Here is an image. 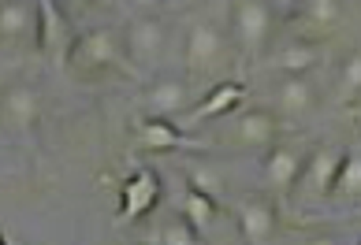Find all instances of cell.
<instances>
[{
    "label": "cell",
    "mask_w": 361,
    "mask_h": 245,
    "mask_svg": "<svg viewBox=\"0 0 361 245\" xmlns=\"http://www.w3.org/2000/svg\"><path fill=\"white\" fill-rule=\"evenodd\" d=\"M305 168V153L294 142H276L264 149V182L276 197H290L298 186V175Z\"/></svg>",
    "instance_id": "9"
},
{
    "label": "cell",
    "mask_w": 361,
    "mask_h": 245,
    "mask_svg": "<svg viewBox=\"0 0 361 245\" xmlns=\"http://www.w3.org/2000/svg\"><path fill=\"white\" fill-rule=\"evenodd\" d=\"M246 82H235V78H227V82H216L202 101H197L194 108H186V115H183V130H190V127H202V122L209 119H227L235 112V108H243L246 101Z\"/></svg>",
    "instance_id": "11"
},
{
    "label": "cell",
    "mask_w": 361,
    "mask_h": 245,
    "mask_svg": "<svg viewBox=\"0 0 361 245\" xmlns=\"http://www.w3.org/2000/svg\"><path fill=\"white\" fill-rule=\"evenodd\" d=\"M179 215H183V220L197 230V234H202V230H209L212 223H216V215H220V201H216V197H209V194H202V189H194V186H183Z\"/></svg>",
    "instance_id": "19"
},
{
    "label": "cell",
    "mask_w": 361,
    "mask_h": 245,
    "mask_svg": "<svg viewBox=\"0 0 361 245\" xmlns=\"http://www.w3.org/2000/svg\"><path fill=\"white\" fill-rule=\"evenodd\" d=\"M164 45H168V26L157 15H138V19L127 23L123 49H127V56L138 71L142 67H157L160 56H164Z\"/></svg>",
    "instance_id": "8"
},
{
    "label": "cell",
    "mask_w": 361,
    "mask_h": 245,
    "mask_svg": "<svg viewBox=\"0 0 361 245\" xmlns=\"http://www.w3.org/2000/svg\"><path fill=\"white\" fill-rule=\"evenodd\" d=\"M0 245H8V238H4V230H0Z\"/></svg>",
    "instance_id": "27"
},
{
    "label": "cell",
    "mask_w": 361,
    "mask_h": 245,
    "mask_svg": "<svg viewBox=\"0 0 361 245\" xmlns=\"http://www.w3.org/2000/svg\"><path fill=\"white\" fill-rule=\"evenodd\" d=\"M186 101H190L186 78H157L153 86L142 93V108H145V115H153V119H171V115L186 112Z\"/></svg>",
    "instance_id": "17"
},
{
    "label": "cell",
    "mask_w": 361,
    "mask_h": 245,
    "mask_svg": "<svg viewBox=\"0 0 361 245\" xmlns=\"http://www.w3.org/2000/svg\"><path fill=\"white\" fill-rule=\"evenodd\" d=\"M135 138H138V149L142 153H176V149H212V142H202V138H190L183 127L168 119H153V115H142L138 127H135Z\"/></svg>",
    "instance_id": "12"
},
{
    "label": "cell",
    "mask_w": 361,
    "mask_h": 245,
    "mask_svg": "<svg viewBox=\"0 0 361 245\" xmlns=\"http://www.w3.org/2000/svg\"><path fill=\"white\" fill-rule=\"evenodd\" d=\"M331 197H339V201H357L361 197V149L343 153L336 186H331Z\"/></svg>",
    "instance_id": "21"
},
{
    "label": "cell",
    "mask_w": 361,
    "mask_h": 245,
    "mask_svg": "<svg viewBox=\"0 0 361 245\" xmlns=\"http://www.w3.org/2000/svg\"><path fill=\"white\" fill-rule=\"evenodd\" d=\"M294 37L305 41H324L346 23V4L343 0H294L287 8Z\"/></svg>",
    "instance_id": "5"
},
{
    "label": "cell",
    "mask_w": 361,
    "mask_h": 245,
    "mask_svg": "<svg viewBox=\"0 0 361 245\" xmlns=\"http://www.w3.org/2000/svg\"><path fill=\"white\" fill-rule=\"evenodd\" d=\"M197 4H202V0H164V8H171V11H190Z\"/></svg>",
    "instance_id": "26"
},
{
    "label": "cell",
    "mask_w": 361,
    "mask_h": 245,
    "mask_svg": "<svg viewBox=\"0 0 361 245\" xmlns=\"http://www.w3.org/2000/svg\"><path fill=\"white\" fill-rule=\"evenodd\" d=\"M0 37L37 45V4L30 0H0Z\"/></svg>",
    "instance_id": "18"
},
{
    "label": "cell",
    "mask_w": 361,
    "mask_h": 245,
    "mask_svg": "<svg viewBox=\"0 0 361 245\" xmlns=\"http://www.w3.org/2000/svg\"><path fill=\"white\" fill-rule=\"evenodd\" d=\"M290 4H294V0H287V8H290Z\"/></svg>",
    "instance_id": "28"
},
{
    "label": "cell",
    "mask_w": 361,
    "mask_h": 245,
    "mask_svg": "<svg viewBox=\"0 0 361 245\" xmlns=\"http://www.w3.org/2000/svg\"><path fill=\"white\" fill-rule=\"evenodd\" d=\"M231 37H227L216 23L209 19H194L186 26V45H183V67L190 78H205L212 71H224L231 60Z\"/></svg>",
    "instance_id": "3"
},
{
    "label": "cell",
    "mask_w": 361,
    "mask_h": 245,
    "mask_svg": "<svg viewBox=\"0 0 361 245\" xmlns=\"http://www.w3.org/2000/svg\"><path fill=\"white\" fill-rule=\"evenodd\" d=\"M357 108H361V101H357Z\"/></svg>",
    "instance_id": "29"
},
{
    "label": "cell",
    "mask_w": 361,
    "mask_h": 245,
    "mask_svg": "<svg viewBox=\"0 0 361 245\" xmlns=\"http://www.w3.org/2000/svg\"><path fill=\"white\" fill-rule=\"evenodd\" d=\"M272 108L279 119H305L317 108V86L310 75H276Z\"/></svg>",
    "instance_id": "14"
},
{
    "label": "cell",
    "mask_w": 361,
    "mask_h": 245,
    "mask_svg": "<svg viewBox=\"0 0 361 245\" xmlns=\"http://www.w3.org/2000/svg\"><path fill=\"white\" fill-rule=\"evenodd\" d=\"M160 194H164V182L153 168H138L135 175H127L123 186H119V212H116V223H138L145 220L157 204H160Z\"/></svg>",
    "instance_id": "6"
},
{
    "label": "cell",
    "mask_w": 361,
    "mask_h": 245,
    "mask_svg": "<svg viewBox=\"0 0 361 245\" xmlns=\"http://www.w3.org/2000/svg\"><path fill=\"white\" fill-rule=\"evenodd\" d=\"M123 4L127 8H138V11H149V15H153V8H160L164 0H123Z\"/></svg>",
    "instance_id": "25"
},
{
    "label": "cell",
    "mask_w": 361,
    "mask_h": 245,
    "mask_svg": "<svg viewBox=\"0 0 361 245\" xmlns=\"http://www.w3.org/2000/svg\"><path fill=\"white\" fill-rule=\"evenodd\" d=\"M160 245H197V230L183 215H176V220H168L160 227Z\"/></svg>",
    "instance_id": "22"
},
{
    "label": "cell",
    "mask_w": 361,
    "mask_h": 245,
    "mask_svg": "<svg viewBox=\"0 0 361 245\" xmlns=\"http://www.w3.org/2000/svg\"><path fill=\"white\" fill-rule=\"evenodd\" d=\"M235 220H238V234H243L246 245H269V238L276 234V201L261 197V194H250L238 201L235 208Z\"/></svg>",
    "instance_id": "15"
},
{
    "label": "cell",
    "mask_w": 361,
    "mask_h": 245,
    "mask_svg": "<svg viewBox=\"0 0 361 245\" xmlns=\"http://www.w3.org/2000/svg\"><path fill=\"white\" fill-rule=\"evenodd\" d=\"M42 119V93L30 82H11L0 89V130L4 134H30Z\"/></svg>",
    "instance_id": "7"
},
{
    "label": "cell",
    "mask_w": 361,
    "mask_h": 245,
    "mask_svg": "<svg viewBox=\"0 0 361 245\" xmlns=\"http://www.w3.org/2000/svg\"><path fill=\"white\" fill-rule=\"evenodd\" d=\"M336 101L339 104H357L361 101V49L357 52H346L339 60V71H336Z\"/></svg>",
    "instance_id": "20"
},
{
    "label": "cell",
    "mask_w": 361,
    "mask_h": 245,
    "mask_svg": "<svg viewBox=\"0 0 361 245\" xmlns=\"http://www.w3.org/2000/svg\"><path fill=\"white\" fill-rule=\"evenodd\" d=\"M37 4V49L42 52H63L68 56V49H71V23L68 15L60 11L56 0H34Z\"/></svg>",
    "instance_id": "16"
},
{
    "label": "cell",
    "mask_w": 361,
    "mask_h": 245,
    "mask_svg": "<svg viewBox=\"0 0 361 245\" xmlns=\"http://www.w3.org/2000/svg\"><path fill=\"white\" fill-rule=\"evenodd\" d=\"M328 45L324 41H305V37H290L283 45H276L269 56H264V67L276 75H310L317 63H324Z\"/></svg>",
    "instance_id": "13"
},
{
    "label": "cell",
    "mask_w": 361,
    "mask_h": 245,
    "mask_svg": "<svg viewBox=\"0 0 361 245\" xmlns=\"http://www.w3.org/2000/svg\"><path fill=\"white\" fill-rule=\"evenodd\" d=\"M227 37L238 56H269V45L276 37V11L272 0H235L227 15Z\"/></svg>",
    "instance_id": "2"
},
{
    "label": "cell",
    "mask_w": 361,
    "mask_h": 245,
    "mask_svg": "<svg viewBox=\"0 0 361 245\" xmlns=\"http://www.w3.org/2000/svg\"><path fill=\"white\" fill-rule=\"evenodd\" d=\"M186 186H194V189H202V194L216 197L220 194V175L212 168H202V163H190V168H186Z\"/></svg>",
    "instance_id": "23"
},
{
    "label": "cell",
    "mask_w": 361,
    "mask_h": 245,
    "mask_svg": "<svg viewBox=\"0 0 361 245\" xmlns=\"http://www.w3.org/2000/svg\"><path fill=\"white\" fill-rule=\"evenodd\" d=\"M63 60H68V67L78 71V75H130V78H142V71L130 63L127 49H123V34L112 30V26H97V30L78 34Z\"/></svg>",
    "instance_id": "1"
},
{
    "label": "cell",
    "mask_w": 361,
    "mask_h": 245,
    "mask_svg": "<svg viewBox=\"0 0 361 245\" xmlns=\"http://www.w3.org/2000/svg\"><path fill=\"white\" fill-rule=\"evenodd\" d=\"M305 245H343V238H339V234H331V230H320V234L305 238Z\"/></svg>",
    "instance_id": "24"
},
{
    "label": "cell",
    "mask_w": 361,
    "mask_h": 245,
    "mask_svg": "<svg viewBox=\"0 0 361 245\" xmlns=\"http://www.w3.org/2000/svg\"><path fill=\"white\" fill-rule=\"evenodd\" d=\"M357 245H361V241H357Z\"/></svg>",
    "instance_id": "30"
},
{
    "label": "cell",
    "mask_w": 361,
    "mask_h": 245,
    "mask_svg": "<svg viewBox=\"0 0 361 245\" xmlns=\"http://www.w3.org/2000/svg\"><path fill=\"white\" fill-rule=\"evenodd\" d=\"M339 163H343V153L331 145H320L305 156V168L298 175V194L305 201H324L331 197V186H336V175H339Z\"/></svg>",
    "instance_id": "10"
},
{
    "label": "cell",
    "mask_w": 361,
    "mask_h": 245,
    "mask_svg": "<svg viewBox=\"0 0 361 245\" xmlns=\"http://www.w3.org/2000/svg\"><path fill=\"white\" fill-rule=\"evenodd\" d=\"M287 130V122L276 115V108L264 104H250L238 115L227 119V149H269L279 142V134Z\"/></svg>",
    "instance_id": "4"
}]
</instances>
